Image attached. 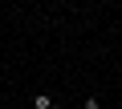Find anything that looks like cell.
Masks as SVG:
<instances>
[{
  "label": "cell",
  "mask_w": 122,
  "mask_h": 109,
  "mask_svg": "<svg viewBox=\"0 0 122 109\" xmlns=\"http://www.w3.org/2000/svg\"><path fill=\"white\" fill-rule=\"evenodd\" d=\"M81 109H102V101L98 97H81Z\"/></svg>",
  "instance_id": "2"
},
{
  "label": "cell",
  "mask_w": 122,
  "mask_h": 109,
  "mask_svg": "<svg viewBox=\"0 0 122 109\" xmlns=\"http://www.w3.org/2000/svg\"><path fill=\"white\" fill-rule=\"evenodd\" d=\"M49 109H65V105H61V101H53V105H49Z\"/></svg>",
  "instance_id": "3"
},
{
  "label": "cell",
  "mask_w": 122,
  "mask_h": 109,
  "mask_svg": "<svg viewBox=\"0 0 122 109\" xmlns=\"http://www.w3.org/2000/svg\"><path fill=\"white\" fill-rule=\"evenodd\" d=\"M49 105H53L49 93H33V109H49Z\"/></svg>",
  "instance_id": "1"
}]
</instances>
